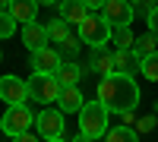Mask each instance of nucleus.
Segmentation results:
<instances>
[{
    "instance_id": "1",
    "label": "nucleus",
    "mask_w": 158,
    "mask_h": 142,
    "mask_svg": "<svg viewBox=\"0 0 158 142\" xmlns=\"http://www.w3.org/2000/svg\"><path fill=\"white\" fill-rule=\"evenodd\" d=\"M139 85L130 73H111L98 82V101L108 111L114 114H123V111H133L139 104Z\"/></svg>"
},
{
    "instance_id": "2",
    "label": "nucleus",
    "mask_w": 158,
    "mask_h": 142,
    "mask_svg": "<svg viewBox=\"0 0 158 142\" xmlns=\"http://www.w3.org/2000/svg\"><path fill=\"white\" fill-rule=\"evenodd\" d=\"M108 108L101 104V101H85L82 111H79V133L89 136V139H101V136H108Z\"/></svg>"
},
{
    "instance_id": "3",
    "label": "nucleus",
    "mask_w": 158,
    "mask_h": 142,
    "mask_svg": "<svg viewBox=\"0 0 158 142\" xmlns=\"http://www.w3.org/2000/svg\"><path fill=\"white\" fill-rule=\"evenodd\" d=\"M76 29H79L76 35L82 38V44H89L92 51H95V47H104V44L111 41V35H114V25L104 19V13H89V19L79 22Z\"/></svg>"
},
{
    "instance_id": "4",
    "label": "nucleus",
    "mask_w": 158,
    "mask_h": 142,
    "mask_svg": "<svg viewBox=\"0 0 158 142\" xmlns=\"http://www.w3.org/2000/svg\"><path fill=\"white\" fill-rule=\"evenodd\" d=\"M32 123H35V114H32L29 104H6V114L0 117V130L16 139L22 133H29Z\"/></svg>"
},
{
    "instance_id": "5",
    "label": "nucleus",
    "mask_w": 158,
    "mask_h": 142,
    "mask_svg": "<svg viewBox=\"0 0 158 142\" xmlns=\"http://www.w3.org/2000/svg\"><path fill=\"white\" fill-rule=\"evenodd\" d=\"M29 95L38 101V104H51V101H57L60 98V82H57V76H44V73H32L29 79Z\"/></svg>"
},
{
    "instance_id": "6",
    "label": "nucleus",
    "mask_w": 158,
    "mask_h": 142,
    "mask_svg": "<svg viewBox=\"0 0 158 142\" xmlns=\"http://www.w3.org/2000/svg\"><path fill=\"white\" fill-rule=\"evenodd\" d=\"M29 95V82L19 79V76H0V101L6 104H25Z\"/></svg>"
},
{
    "instance_id": "7",
    "label": "nucleus",
    "mask_w": 158,
    "mask_h": 142,
    "mask_svg": "<svg viewBox=\"0 0 158 142\" xmlns=\"http://www.w3.org/2000/svg\"><path fill=\"white\" fill-rule=\"evenodd\" d=\"M63 117H67L63 111H41L35 117L38 136H41V139H60L63 136Z\"/></svg>"
},
{
    "instance_id": "8",
    "label": "nucleus",
    "mask_w": 158,
    "mask_h": 142,
    "mask_svg": "<svg viewBox=\"0 0 158 142\" xmlns=\"http://www.w3.org/2000/svg\"><path fill=\"white\" fill-rule=\"evenodd\" d=\"M63 67V57L54 47H41L32 54V73H44V76H57V70Z\"/></svg>"
},
{
    "instance_id": "9",
    "label": "nucleus",
    "mask_w": 158,
    "mask_h": 142,
    "mask_svg": "<svg viewBox=\"0 0 158 142\" xmlns=\"http://www.w3.org/2000/svg\"><path fill=\"white\" fill-rule=\"evenodd\" d=\"M133 10L136 6L130 3V0H108L101 13H104V19L117 29V25H130V22H133Z\"/></svg>"
},
{
    "instance_id": "10",
    "label": "nucleus",
    "mask_w": 158,
    "mask_h": 142,
    "mask_svg": "<svg viewBox=\"0 0 158 142\" xmlns=\"http://www.w3.org/2000/svg\"><path fill=\"white\" fill-rule=\"evenodd\" d=\"M48 41H51V35H48V25L44 22H25L22 25V44L32 51H41V47H48Z\"/></svg>"
},
{
    "instance_id": "11",
    "label": "nucleus",
    "mask_w": 158,
    "mask_h": 142,
    "mask_svg": "<svg viewBox=\"0 0 158 142\" xmlns=\"http://www.w3.org/2000/svg\"><path fill=\"white\" fill-rule=\"evenodd\" d=\"M114 70L117 73H142V54L133 47H123V51H114Z\"/></svg>"
},
{
    "instance_id": "12",
    "label": "nucleus",
    "mask_w": 158,
    "mask_h": 142,
    "mask_svg": "<svg viewBox=\"0 0 158 142\" xmlns=\"http://www.w3.org/2000/svg\"><path fill=\"white\" fill-rule=\"evenodd\" d=\"M57 10H60V19H67V22H73V25L85 22L89 13H92V10L85 6V0H60Z\"/></svg>"
},
{
    "instance_id": "13",
    "label": "nucleus",
    "mask_w": 158,
    "mask_h": 142,
    "mask_svg": "<svg viewBox=\"0 0 158 142\" xmlns=\"http://www.w3.org/2000/svg\"><path fill=\"white\" fill-rule=\"evenodd\" d=\"M57 104H60L63 114H79V111H82V104H85V98H82V92H79L76 85H63Z\"/></svg>"
},
{
    "instance_id": "14",
    "label": "nucleus",
    "mask_w": 158,
    "mask_h": 142,
    "mask_svg": "<svg viewBox=\"0 0 158 142\" xmlns=\"http://www.w3.org/2000/svg\"><path fill=\"white\" fill-rule=\"evenodd\" d=\"M10 13H13V19L16 22H35V16H38V0H10V6H6Z\"/></svg>"
},
{
    "instance_id": "15",
    "label": "nucleus",
    "mask_w": 158,
    "mask_h": 142,
    "mask_svg": "<svg viewBox=\"0 0 158 142\" xmlns=\"http://www.w3.org/2000/svg\"><path fill=\"white\" fill-rule=\"evenodd\" d=\"M92 70L101 73V79L111 76V73H117L114 70V54H108L104 47H95V51H92Z\"/></svg>"
},
{
    "instance_id": "16",
    "label": "nucleus",
    "mask_w": 158,
    "mask_h": 142,
    "mask_svg": "<svg viewBox=\"0 0 158 142\" xmlns=\"http://www.w3.org/2000/svg\"><path fill=\"white\" fill-rule=\"evenodd\" d=\"M79 79H82V67L76 60H63V67L57 70V82L60 85H76Z\"/></svg>"
},
{
    "instance_id": "17",
    "label": "nucleus",
    "mask_w": 158,
    "mask_h": 142,
    "mask_svg": "<svg viewBox=\"0 0 158 142\" xmlns=\"http://www.w3.org/2000/svg\"><path fill=\"white\" fill-rule=\"evenodd\" d=\"M104 142H139V133L133 126H114V130H108Z\"/></svg>"
},
{
    "instance_id": "18",
    "label": "nucleus",
    "mask_w": 158,
    "mask_h": 142,
    "mask_svg": "<svg viewBox=\"0 0 158 142\" xmlns=\"http://www.w3.org/2000/svg\"><path fill=\"white\" fill-rule=\"evenodd\" d=\"M111 38H114V47H117V51H123V47H133V44H136V38H133V32H130V25H117Z\"/></svg>"
},
{
    "instance_id": "19",
    "label": "nucleus",
    "mask_w": 158,
    "mask_h": 142,
    "mask_svg": "<svg viewBox=\"0 0 158 142\" xmlns=\"http://www.w3.org/2000/svg\"><path fill=\"white\" fill-rule=\"evenodd\" d=\"M48 35L54 38V41H63V38L70 35V22L67 19H51L48 22Z\"/></svg>"
},
{
    "instance_id": "20",
    "label": "nucleus",
    "mask_w": 158,
    "mask_h": 142,
    "mask_svg": "<svg viewBox=\"0 0 158 142\" xmlns=\"http://www.w3.org/2000/svg\"><path fill=\"white\" fill-rule=\"evenodd\" d=\"M155 41H158V35L146 32V35H139V38H136V44H133V51H139L142 57H146V54H155Z\"/></svg>"
},
{
    "instance_id": "21",
    "label": "nucleus",
    "mask_w": 158,
    "mask_h": 142,
    "mask_svg": "<svg viewBox=\"0 0 158 142\" xmlns=\"http://www.w3.org/2000/svg\"><path fill=\"white\" fill-rule=\"evenodd\" d=\"M142 76H146V79H152V82H158V51L142 57Z\"/></svg>"
},
{
    "instance_id": "22",
    "label": "nucleus",
    "mask_w": 158,
    "mask_h": 142,
    "mask_svg": "<svg viewBox=\"0 0 158 142\" xmlns=\"http://www.w3.org/2000/svg\"><path fill=\"white\" fill-rule=\"evenodd\" d=\"M16 32V19H13L10 10H0V38H10Z\"/></svg>"
},
{
    "instance_id": "23",
    "label": "nucleus",
    "mask_w": 158,
    "mask_h": 142,
    "mask_svg": "<svg viewBox=\"0 0 158 142\" xmlns=\"http://www.w3.org/2000/svg\"><path fill=\"white\" fill-rule=\"evenodd\" d=\"M60 44H63V51H67V54H76V51H79V44H82V38H79V35H67Z\"/></svg>"
},
{
    "instance_id": "24",
    "label": "nucleus",
    "mask_w": 158,
    "mask_h": 142,
    "mask_svg": "<svg viewBox=\"0 0 158 142\" xmlns=\"http://www.w3.org/2000/svg\"><path fill=\"white\" fill-rule=\"evenodd\" d=\"M155 126H158V120L149 114V117H142V120L136 123V130H139V133H149V130H155Z\"/></svg>"
},
{
    "instance_id": "25",
    "label": "nucleus",
    "mask_w": 158,
    "mask_h": 142,
    "mask_svg": "<svg viewBox=\"0 0 158 142\" xmlns=\"http://www.w3.org/2000/svg\"><path fill=\"white\" fill-rule=\"evenodd\" d=\"M146 19H149V32H152V35H158V3L152 6V13H149Z\"/></svg>"
},
{
    "instance_id": "26",
    "label": "nucleus",
    "mask_w": 158,
    "mask_h": 142,
    "mask_svg": "<svg viewBox=\"0 0 158 142\" xmlns=\"http://www.w3.org/2000/svg\"><path fill=\"white\" fill-rule=\"evenodd\" d=\"M13 142H38V136H35V133L29 130V133H22V136H16Z\"/></svg>"
},
{
    "instance_id": "27",
    "label": "nucleus",
    "mask_w": 158,
    "mask_h": 142,
    "mask_svg": "<svg viewBox=\"0 0 158 142\" xmlns=\"http://www.w3.org/2000/svg\"><path fill=\"white\" fill-rule=\"evenodd\" d=\"M104 3H108V0H85L89 10H104Z\"/></svg>"
},
{
    "instance_id": "28",
    "label": "nucleus",
    "mask_w": 158,
    "mask_h": 142,
    "mask_svg": "<svg viewBox=\"0 0 158 142\" xmlns=\"http://www.w3.org/2000/svg\"><path fill=\"white\" fill-rule=\"evenodd\" d=\"M38 3H41V6H57L60 0H38Z\"/></svg>"
},
{
    "instance_id": "29",
    "label": "nucleus",
    "mask_w": 158,
    "mask_h": 142,
    "mask_svg": "<svg viewBox=\"0 0 158 142\" xmlns=\"http://www.w3.org/2000/svg\"><path fill=\"white\" fill-rule=\"evenodd\" d=\"M76 142H95V139H89V136H82V133H79V136H76Z\"/></svg>"
},
{
    "instance_id": "30",
    "label": "nucleus",
    "mask_w": 158,
    "mask_h": 142,
    "mask_svg": "<svg viewBox=\"0 0 158 142\" xmlns=\"http://www.w3.org/2000/svg\"><path fill=\"white\" fill-rule=\"evenodd\" d=\"M130 3H133V6H142V3H146V0H130Z\"/></svg>"
},
{
    "instance_id": "31",
    "label": "nucleus",
    "mask_w": 158,
    "mask_h": 142,
    "mask_svg": "<svg viewBox=\"0 0 158 142\" xmlns=\"http://www.w3.org/2000/svg\"><path fill=\"white\" fill-rule=\"evenodd\" d=\"M10 6V0H0V10H6Z\"/></svg>"
},
{
    "instance_id": "32",
    "label": "nucleus",
    "mask_w": 158,
    "mask_h": 142,
    "mask_svg": "<svg viewBox=\"0 0 158 142\" xmlns=\"http://www.w3.org/2000/svg\"><path fill=\"white\" fill-rule=\"evenodd\" d=\"M44 142H67V139H63V136H60V139H44Z\"/></svg>"
},
{
    "instance_id": "33",
    "label": "nucleus",
    "mask_w": 158,
    "mask_h": 142,
    "mask_svg": "<svg viewBox=\"0 0 158 142\" xmlns=\"http://www.w3.org/2000/svg\"><path fill=\"white\" fill-rule=\"evenodd\" d=\"M0 60H3V54H0Z\"/></svg>"
},
{
    "instance_id": "34",
    "label": "nucleus",
    "mask_w": 158,
    "mask_h": 142,
    "mask_svg": "<svg viewBox=\"0 0 158 142\" xmlns=\"http://www.w3.org/2000/svg\"><path fill=\"white\" fill-rule=\"evenodd\" d=\"M152 3H158V0H152Z\"/></svg>"
}]
</instances>
